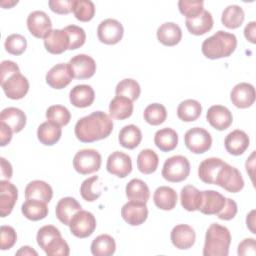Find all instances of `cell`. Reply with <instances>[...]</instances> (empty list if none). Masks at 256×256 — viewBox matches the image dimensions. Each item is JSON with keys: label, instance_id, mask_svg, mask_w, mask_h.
<instances>
[{"label": "cell", "instance_id": "e7e4bbea", "mask_svg": "<svg viewBox=\"0 0 256 256\" xmlns=\"http://www.w3.org/2000/svg\"><path fill=\"white\" fill-rule=\"evenodd\" d=\"M16 255H23V256H26V255H32V256H37L38 253L32 249L30 246H23L21 247L17 252H16Z\"/></svg>", "mask_w": 256, "mask_h": 256}, {"label": "cell", "instance_id": "5b68a950", "mask_svg": "<svg viewBox=\"0 0 256 256\" xmlns=\"http://www.w3.org/2000/svg\"><path fill=\"white\" fill-rule=\"evenodd\" d=\"M102 158L95 149L79 150L73 158L74 169L82 175H88L97 172L101 167Z\"/></svg>", "mask_w": 256, "mask_h": 256}, {"label": "cell", "instance_id": "603a6c76", "mask_svg": "<svg viewBox=\"0 0 256 256\" xmlns=\"http://www.w3.org/2000/svg\"><path fill=\"white\" fill-rule=\"evenodd\" d=\"M182 38V30L174 22H165L157 29V39L165 46H175Z\"/></svg>", "mask_w": 256, "mask_h": 256}, {"label": "cell", "instance_id": "bcb514c9", "mask_svg": "<svg viewBox=\"0 0 256 256\" xmlns=\"http://www.w3.org/2000/svg\"><path fill=\"white\" fill-rule=\"evenodd\" d=\"M46 118L57 125L65 126L70 122L71 114L69 110L62 105H52L46 110Z\"/></svg>", "mask_w": 256, "mask_h": 256}, {"label": "cell", "instance_id": "3957f363", "mask_svg": "<svg viewBox=\"0 0 256 256\" xmlns=\"http://www.w3.org/2000/svg\"><path fill=\"white\" fill-rule=\"evenodd\" d=\"M231 243V234L228 228L218 223H212L205 234L203 248L204 256H227Z\"/></svg>", "mask_w": 256, "mask_h": 256}, {"label": "cell", "instance_id": "4dcf8cb0", "mask_svg": "<svg viewBox=\"0 0 256 256\" xmlns=\"http://www.w3.org/2000/svg\"><path fill=\"white\" fill-rule=\"evenodd\" d=\"M202 191H199L196 187L192 185H186L181 189L180 201L182 207L185 210L190 212L200 210L202 206Z\"/></svg>", "mask_w": 256, "mask_h": 256}, {"label": "cell", "instance_id": "7dc6e473", "mask_svg": "<svg viewBox=\"0 0 256 256\" xmlns=\"http://www.w3.org/2000/svg\"><path fill=\"white\" fill-rule=\"evenodd\" d=\"M69 38V50H75L84 45L86 33L83 28L77 25H68L63 28Z\"/></svg>", "mask_w": 256, "mask_h": 256}, {"label": "cell", "instance_id": "7bdbcfd3", "mask_svg": "<svg viewBox=\"0 0 256 256\" xmlns=\"http://www.w3.org/2000/svg\"><path fill=\"white\" fill-rule=\"evenodd\" d=\"M80 194L82 198L88 202H93L101 195V186L98 176H92L85 179L80 186Z\"/></svg>", "mask_w": 256, "mask_h": 256}, {"label": "cell", "instance_id": "d6986e66", "mask_svg": "<svg viewBox=\"0 0 256 256\" xmlns=\"http://www.w3.org/2000/svg\"><path fill=\"white\" fill-rule=\"evenodd\" d=\"M172 244L181 250L191 248L196 240L194 229L187 224H178L173 227L170 234Z\"/></svg>", "mask_w": 256, "mask_h": 256}, {"label": "cell", "instance_id": "ab89813d", "mask_svg": "<svg viewBox=\"0 0 256 256\" xmlns=\"http://www.w3.org/2000/svg\"><path fill=\"white\" fill-rule=\"evenodd\" d=\"M245 19V13L242 7L238 5H229L222 12L221 22L229 29H236L240 27Z\"/></svg>", "mask_w": 256, "mask_h": 256}, {"label": "cell", "instance_id": "be15d7a7", "mask_svg": "<svg viewBox=\"0 0 256 256\" xmlns=\"http://www.w3.org/2000/svg\"><path fill=\"white\" fill-rule=\"evenodd\" d=\"M246 224H247L248 229H249L253 234H255V233H256V230H255V210H252V211L247 215Z\"/></svg>", "mask_w": 256, "mask_h": 256}, {"label": "cell", "instance_id": "f1b7e54d", "mask_svg": "<svg viewBox=\"0 0 256 256\" xmlns=\"http://www.w3.org/2000/svg\"><path fill=\"white\" fill-rule=\"evenodd\" d=\"M133 101L124 96H115L109 104V115L113 119L124 120L133 113Z\"/></svg>", "mask_w": 256, "mask_h": 256}, {"label": "cell", "instance_id": "4316f807", "mask_svg": "<svg viewBox=\"0 0 256 256\" xmlns=\"http://www.w3.org/2000/svg\"><path fill=\"white\" fill-rule=\"evenodd\" d=\"M0 123H4L12 129L14 133L20 132L26 125L25 113L16 107H8L0 114Z\"/></svg>", "mask_w": 256, "mask_h": 256}, {"label": "cell", "instance_id": "f35d334b", "mask_svg": "<svg viewBox=\"0 0 256 256\" xmlns=\"http://www.w3.org/2000/svg\"><path fill=\"white\" fill-rule=\"evenodd\" d=\"M116 243L108 234L97 236L91 243V253L94 256H110L115 253Z\"/></svg>", "mask_w": 256, "mask_h": 256}, {"label": "cell", "instance_id": "44dd1931", "mask_svg": "<svg viewBox=\"0 0 256 256\" xmlns=\"http://www.w3.org/2000/svg\"><path fill=\"white\" fill-rule=\"evenodd\" d=\"M249 144L250 139L248 135L240 129H236L230 132L224 140V145L227 152L235 156L243 154L249 147Z\"/></svg>", "mask_w": 256, "mask_h": 256}, {"label": "cell", "instance_id": "30bf717a", "mask_svg": "<svg viewBox=\"0 0 256 256\" xmlns=\"http://www.w3.org/2000/svg\"><path fill=\"white\" fill-rule=\"evenodd\" d=\"M106 168L110 174L125 178L132 171L131 157L124 152L114 151L108 156Z\"/></svg>", "mask_w": 256, "mask_h": 256}, {"label": "cell", "instance_id": "9a60e30c", "mask_svg": "<svg viewBox=\"0 0 256 256\" xmlns=\"http://www.w3.org/2000/svg\"><path fill=\"white\" fill-rule=\"evenodd\" d=\"M73 74L68 63L54 65L46 74V83L54 89H63L73 79Z\"/></svg>", "mask_w": 256, "mask_h": 256}, {"label": "cell", "instance_id": "d590c367", "mask_svg": "<svg viewBox=\"0 0 256 256\" xmlns=\"http://www.w3.org/2000/svg\"><path fill=\"white\" fill-rule=\"evenodd\" d=\"M126 197L128 200L147 203L150 197V191L147 184L141 179L134 178L126 185Z\"/></svg>", "mask_w": 256, "mask_h": 256}, {"label": "cell", "instance_id": "c3c4849f", "mask_svg": "<svg viewBox=\"0 0 256 256\" xmlns=\"http://www.w3.org/2000/svg\"><path fill=\"white\" fill-rule=\"evenodd\" d=\"M4 47L12 55H21L26 50L27 40L21 34H11L6 38Z\"/></svg>", "mask_w": 256, "mask_h": 256}, {"label": "cell", "instance_id": "ba28073f", "mask_svg": "<svg viewBox=\"0 0 256 256\" xmlns=\"http://www.w3.org/2000/svg\"><path fill=\"white\" fill-rule=\"evenodd\" d=\"M70 232L77 238H86L96 229V219L91 212L79 210L74 214L69 223Z\"/></svg>", "mask_w": 256, "mask_h": 256}, {"label": "cell", "instance_id": "6da1fadb", "mask_svg": "<svg viewBox=\"0 0 256 256\" xmlns=\"http://www.w3.org/2000/svg\"><path fill=\"white\" fill-rule=\"evenodd\" d=\"M113 130V121L102 111H95L80 118L75 124L76 138L83 143H91L107 138Z\"/></svg>", "mask_w": 256, "mask_h": 256}, {"label": "cell", "instance_id": "f5cc1de1", "mask_svg": "<svg viewBox=\"0 0 256 256\" xmlns=\"http://www.w3.org/2000/svg\"><path fill=\"white\" fill-rule=\"evenodd\" d=\"M1 249L2 250H8L14 246V244L17 241V234L13 227L2 225L1 230Z\"/></svg>", "mask_w": 256, "mask_h": 256}, {"label": "cell", "instance_id": "ac0fdd59", "mask_svg": "<svg viewBox=\"0 0 256 256\" xmlns=\"http://www.w3.org/2000/svg\"><path fill=\"white\" fill-rule=\"evenodd\" d=\"M206 119L213 128L219 131L229 128L233 122L232 113L227 107L222 105L211 106L206 113Z\"/></svg>", "mask_w": 256, "mask_h": 256}, {"label": "cell", "instance_id": "9c48e42d", "mask_svg": "<svg viewBox=\"0 0 256 256\" xmlns=\"http://www.w3.org/2000/svg\"><path fill=\"white\" fill-rule=\"evenodd\" d=\"M124 34L122 24L112 18L103 20L97 28V36L100 42L107 45H114L120 42Z\"/></svg>", "mask_w": 256, "mask_h": 256}, {"label": "cell", "instance_id": "816d5d0a", "mask_svg": "<svg viewBox=\"0 0 256 256\" xmlns=\"http://www.w3.org/2000/svg\"><path fill=\"white\" fill-rule=\"evenodd\" d=\"M59 236H61V232L59 231L58 228H56L53 225H45L38 230L36 240H37V243L40 246V248H42L44 250L45 247L47 246V244L51 240H53L54 238L59 237Z\"/></svg>", "mask_w": 256, "mask_h": 256}, {"label": "cell", "instance_id": "e0dca14e", "mask_svg": "<svg viewBox=\"0 0 256 256\" xmlns=\"http://www.w3.org/2000/svg\"><path fill=\"white\" fill-rule=\"evenodd\" d=\"M18 189L9 182V180L2 179L0 181V214L1 217L8 216L17 202Z\"/></svg>", "mask_w": 256, "mask_h": 256}, {"label": "cell", "instance_id": "60d3db41", "mask_svg": "<svg viewBox=\"0 0 256 256\" xmlns=\"http://www.w3.org/2000/svg\"><path fill=\"white\" fill-rule=\"evenodd\" d=\"M159 158L152 149H143L137 156V168L143 174H152L156 171Z\"/></svg>", "mask_w": 256, "mask_h": 256}, {"label": "cell", "instance_id": "ee69618b", "mask_svg": "<svg viewBox=\"0 0 256 256\" xmlns=\"http://www.w3.org/2000/svg\"><path fill=\"white\" fill-rule=\"evenodd\" d=\"M115 93L117 96H124L129 98L131 101H135L140 96L141 88L136 80L126 78L121 80L117 84L115 88Z\"/></svg>", "mask_w": 256, "mask_h": 256}, {"label": "cell", "instance_id": "8d00e7d4", "mask_svg": "<svg viewBox=\"0 0 256 256\" xmlns=\"http://www.w3.org/2000/svg\"><path fill=\"white\" fill-rule=\"evenodd\" d=\"M202 112V106L199 101L187 99L182 101L177 108V116L183 122H192L198 119Z\"/></svg>", "mask_w": 256, "mask_h": 256}, {"label": "cell", "instance_id": "484cf974", "mask_svg": "<svg viewBox=\"0 0 256 256\" xmlns=\"http://www.w3.org/2000/svg\"><path fill=\"white\" fill-rule=\"evenodd\" d=\"M79 210H81V205L75 198L64 197L56 204L55 214L61 223L64 225H69L70 220Z\"/></svg>", "mask_w": 256, "mask_h": 256}, {"label": "cell", "instance_id": "52a82bcc", "mask_svg": "<svg viewBox=\"0 0 256 256\" xmlns=\"http://www.w3.org/2000/svg\"><path fill=\"white\" fill-rule=\"evenodd\" d=\"M184 143L192 153L202 154L211 148L212 137L206 129L193 127L185 133Z\"/></svg>", "mask_w": 256, "mask_h": 256}, {"label": "cell", "instance_id": "d6a6232c", "mask_svg": "<svg viewBox=\"0 0 256 256\" xmlns=\"http://www.w3.org/2000/svg\"><path fill=\"white\" fill-rule=\"evenodd\" d=\"M62 135V129L59 125L46 121L39 125L37 129V138L38 140L46 146H52L56 144Z\"/></svg>", "mask_w": 256, "mask_h": 256}, {"label": "cell", "instance_id": "11a10c76", "mask_svg": "<svg viewBox=\"0 0 256 256\" xmlns=\"http://www.w3.org/2000/svg\"><path fill=\"white\" fill-rule=\"evenodd\" d=\"M48 4L53 12L57 14H68L72 12L73 0H50Z\"/></svg>", "mask_w": 256, "mask_h": 256}, {"label": "cell", "instance_id": "e575fe53", "mask_svg": "<svg viewBox=\"0 0 256 256\" xmlns=\"http://www.w3.org/2000/svg\"><path fill=\"white\" fill-rule=\"evenodd\" d=\"M154 143L163 152L172 151L178 145V134L172 128H162L155 133Z\"/></svg>", "mask_w": 256, "mask_h": 256}, {"label": "cell", "instance_id": "836d02e7", "mask_svg": "<svg viewBox=\"0 0 256 256\" xmlns=\"http://www.w3.org/2000/svg\"><path fill=\"white\" fill-rule=\"evenodd\" d=\"M23 215L31 221H39L48 215L47 203L38 199H26L22 204Z\"/></svg>", "mask_w": 256, "mask_h": 256}, {"label": "cell", "instance_id": "6125c7cd", "mask_svg": "<svg viewBox=\"0 0 256 256\" xmlns=\"http://www.w3.org/2000/svg\"><path fill=\"white\" fill-rule=\"evenodd\" d=\"M246 171L249 174L252 182H253V176H254V168H255V151L251 153V155L247 158L246 163H245Z\"/></svg>", "mask_w": 256, "mask_h": 256}, {"label": "cell", "instance_id": "9f6ffc18", "mask_svg": "<svg viewBox=\"0 0 256 256\" xmlns=\"http://www.w3.org/2000/svg\"><path fill=\"white\" fill-rule=\"evenodd\" d=\"M20 72L18 65L10 60H4L1 62V71H0V80L1 83L6 81L10 76L15 73Z\"/></svg>", "mask_w": 256, "mask_h": 256}, {"label": "cell", "instance_id": "cb8c5ba5", "mask_svg": "<svg viewBox=\"0 0 256 256\" xmlns=\"http://www.w3.org/2000/svg\"><path fill=\"white\" fill-rule=\"evenodd\" d=\"M69 99L73 106L78 108H85L94 102L95 92L90 85H76L71 89L69 93Z\"/></svg>", "mask_w": 256, "mask_h": 256}, {"label": "cell", "instance_id": "7402d4cb", "mask_svg": "<svg viewBox=\"0 0 256 256\" xmlns=\"http://www.w3.org/2000/svg\"><path fill=\"white\" fill-rule=\"evenodd\" d=\"M224 161L220 158L211 157L203 160L198 167V177L206 184H215L218 172L224 165Z\"/></svg>", "mask_w": 256, "mask_h": 256}, {"label": "cell", "instance_id": "94428289", "mask_svg": "<svg viewBox=\"0 0 256 256\" xmlns=\"http://www.w3.org/2000/svg\"><path fill=\"white\" fill-rule=\"evenodd\" d=\"M0 162H1V176L3 179L9 180L12 177V173H13L12 166L10 162L3 157L0 158Z\"/></svg>", "mask_w": 256, "mask_h": 256}, {"label": "cell", "instance_id": "8fae6325", "mask_svg": "<svg viewBox=\"0 0 256 256\" xmlns=\"http://www.w3.org/2000/svg\"><path fill=\"white\" fill-rule=\"evenodd\" d=\"M68 64L72 71L73 77L76 79L91 78L96 72L95 60L86 54L75 55L70 59Z\"/></svg>", "mask_w": 256, "mask_h": 256}, {"label": "cell", "instance_id": "d4e9b609", "mask_svg": "<svg viewBox=\"0 0 256 256\" xmlns=\"http://www.w3.org/2000/svg\"><path fill=\"white\" fill-rule=\"evenodd\" d=\"M202 206L199 210L201 213L206 215H215L222 210L226 200L222 194L215 190H205L202 191Z\"/></svg>", "mask_w": 256, "mask_h": 256}, {"label": "cell", "instance_id": "2e32d148", "mask_svg": "<svg viewBox=\"0 0 256 256\" xmlns=\"http://www.w3.org/2000/svg\"><path fill=\"white\" fill-rule=\"evenodd\" d=\"M230 99L234 106H236L237 108H248L255 101V88L250 83H238L232 88L230 93Z\"/></svg>", "mask_w": 256, "mask_h": 256}, {"label": "cell", "instance_id": "1f68e13d", "mask_svg": "<svg viewBox=\"0 0 256 256\" xmlns=\"http://www.w3.org/2000/svg\"><path fill=\"white\" fill-rule=\"evenodd\" d=\"M153 200L159 209L168 211L175 208L178 196L173 188L169 186H160L155 190Z\"/></svg>", "mask_w": 256, "mask_h": 256}, {"label": "cell", "instance_id": "b9f144b4", "mask_svg": "<svg viewBox=\"0 0 256 256\" xmlns=\"http://www.w3.org/2000/svg\"><path fill=\"white\" fill-rule=\"evenodd\" d=\"M144 120L153 126L162 124L167 118V110L164 105L159 103L149 104L143 112Z\"/></svg>", "mask_w": 256, "mask_h": 256}, {"label": "cell", "instance_id": "681fc988", "mask_svg": "<svg viewBox=\"0 0 256 256\" xmlns=\"http://www.w3.org/2000/svg\"><path fill=\"white\" fill-rule=\"evenodd\" d=\"M204 2L200 0H180L178 2V8L182 15L186 19L194 18L201 14L204 10Z\"/></svg>", "mask_w": 256, "mask_h": 256}, {"label": "cell", "instance_id": "5bb4252c", "mask_svg": "<svg viewBox=\"0 0 256 256\" xmlns=\"http://www.w3.org/2000/svg\"><path fill=\"white\" fill-rule=\"evenodd\" d=\"M121 216L123 220L131 226L141 225L148 217L146 203L130 200L121 208Z\"/></svg>", "mask_w": 256, "mask_h": 256}, {"label": "cell", "instance_id": "277c9868", "mask_svg": "<svg viewBox=\"0 0 256 256\" xmlns=\"http://www.w3.org/2000/svg\"><path fill=\"white\" fill-rule=\"evenodd\" d=\"M162 176L165 180L173 183L184 181L190 173V163L182 155H175L165 160L162 168Z\"/></svg>", "mask_w": 256, "mask_h": 256}, {"label": "cell", "instance_id": "83f0119b", "mask_svg": "<svg viewBox=\"0 0 256 256\" xmlns=\"http://www.w3.org/2000/svg\"><path fill=\"white\" fill-rule=\"evenodd\" d=\"M185 25L191 34L197 36L203 35L212 29L213 17L209 11L203 10V12L198 16L186 19Z\"/></svg>", "mask_w": 256, "mask_h": 256}, {"label": "cell", "instance_id": "6f0895ef", "mask_svg": "<svg viewBox=\"0 0 256 256\" xmlns=\"http://www.w3.org/2000/svg\"><path fill=\"white\" fill-rule=\"evenodd\" d=\"M237 253L239 256L251 255L254 256L256 254V241L254 238H245L238 245Z\"/></svg>", "mask_w": 256, "mask_h": 256}, {"label": "cell", "instance_id": "db71d44e", "mask_svg": "<svg viewBox=\"0 0 256 256\" xmlns=\"http://www.w3.org/2000/svg\"><path fill=\"white\" fill-rule=\"evenodd\" d=\"M237 211H238V207L236 202L233 199L226 198L225 204L222 210L217 215H218V218L221 220H231L236 216Z\"/></svg>", "mask_w": 256, "mask_h": 256}, {"label": "cell", "instance_id": "f6af8a7d", "mask_svg": "<svg viewBox=\"0 0 256 256\" xmlns=\"http://www.w3.org/2000/svg\"><path fill=\"white\" fill-rule=\"evenodd\" d=\"M72 12L77 20L88 22L95 15V6L90 0H73Z\"/></svg>", "mask_w": 256, "mask_h": 256}, {"label": "cell", "instance_id": "7a4b0ae2", "mask_svg": "<svg viewBox=\"0 0 256 256\" xmlns=\"http://www.w3.org/2000/svg\"><path fill=\"white\" fill-rule=\"evenodd\" d=\"M237 47V38L234 34L219 30L205 39L201 46L203 55L209 59L229 57Z\"/></svg>", "mask_w": 256, "mask_h": 256}, {"label": "cell", "instance_id": "f546056e", "mask_svg": "<svg viewBox=\"0 0 256 256\" xmlns=\"http://www.w3.org/2000/svg\"><path fill=\"white\" fill-rule=\"evenodd\" d=\"M52 196V187L47 182L42 180L31 181L25 188L26 199H38L48 203L51 201Z\"/></svg>", "mask_w": 256, "mask_h": 256}, {"label": "cell", "instance_id": "91938a15", "mask_svg": "<svg viewBox=\"0 0 256 256\" xmlns=\"http://www.w3.org/2000/svg\"><path fill=\"white\" fill-rule=\"evenodd\" d=\"M255 35H256V22L251 21L244 28V36L249 42L254 44L256 42Z\"/></svg>", "mask_w": 256, "mask_h": 256}, {"label": "cell", "instance_id": "8992f818", "mask_svg": "<svg viewBox=\"0 0 256 256\" xmlns=\"http://www.w3.org/2000/svg\"><path fill=\"white\" fill-rule=\"evenodd\" d=\"M215 185L222 187L230 193H237L243 189L244 180L237 168L225 162L218 172Z\"/></svg>", "mask_w": 256, "mask_h": 256}, {"label": "cell", "instance_id": "680465c9", "mask_svg": "<svg viewBox=\"0 0 256 256\" xmlns=\"http://www.w3.org/2000/svg\"><path fill=\"white\" fill-rule=\"evenodd\" d=\"M12 129L5 125L4 123H0V140H1V146L7 145L11 139H12Z\"/></svg>", "mask_w": 256, "mask_h": 256}, {"label": "cell", "instance_id": "7c38bea8", "mask_svg": "<svg viewBox=\"0 0 256 256\" xmlns=\"http://www.w3.org/2000/svg\"><path fill=\"white\" fill-rule=\"evenodd\" d=\"M27 28L34 37L44 39L52 30V22L44 11L36 10L28 15Z\"/></svg>", "mask_w": 256, "mask_h": 256}, {"label": "cell", "instance_id": "f907efd6", "mask_svg": "<svg viewBox=\"0 0 256 256\" xmlns=\"http://www.w3.org/2000/svg\"><path fill=\"white\" fill-rule=\"evenodd\" d=\"M44 251L48 256H68L70 254L69 245L62 236L51 240L45 247Z\"/></svg>", "mask_w": 256, "mask_h": 256}, {"label": "cell", "instance_id": "74e56055", "mask_svg": "<svg viewBox=\"0 0 256 256\" xmlns=\"http://www.w3.org/2000/svg\"><path fill=\"white\" fill-rule=\"evenodd\" d=\"M119 143L126 149H134L138 147L142 140L141 130L133 124L124 126L118 135Z\"/></svg>", "mask_w": 256, "mask_h": 256}, {"label": "cell", "instance_id": "4fadbf2b", "mask_svg": "<svg viewBox=\"0 0 256 256\" xmlns=\"http://www.w3.org/2000/svg\"><path fill=\"white\" fill-rule=\"evenodd\" d=\"M5 95L13 100L22 99L29 90L28 79L20 72L13 74L6 81L1 83Z\"/></svg>", "mask_w": 256, "mask_h": 256}, {"label": "cell", "instance_id": "ffe728a7", "mask_svg": "<svg viewBox=\"0 0 256 256\" xmlns=\"http://www.w3.org/2000/svg\"><path fill=\"white\" fill-rule=\"evenodd\" d=\"M69 38L63 29L51 30L44 38L45 49L51 54H62L69 49Z\"/></svg>", "mask_w": 256, "mask_h": 256}]
</instances>
